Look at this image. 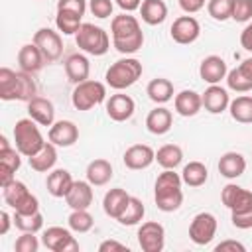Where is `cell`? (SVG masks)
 Wrapping results in <instances>:
<instances>
[{
    "mask_svg": "<svg viewBox=\"0 0 252 252\" xmlns=\"http://www.w3.org/2000/svg\"><path fill=\"white\" fill-rule=\"evenodd\" d=\"M81 18H83V16H77V14H73V12L57 10L55 26H57V30H59L63 35H75V33L79 32V28L83 26Z\"/></svg>",
    "mask_w": 252,
    "mask_h": 252,
    "instance_id": "cell-38",
    "label": "cell"
},
{
    "mask_svg": "<svg viewBox=\"0 0 252 252\" xmlns=\"http://www.w3.org/2000/svg\"><path fill=\"white\" fill-rule=\"evenodd\" d=\"M87 181L93 185V187H100V185H106L110 179H112V165L108 159L104 158H96L93 161H89L87 165Z\"/></svg>",
    "mask_w": 252,
    "mask_h": 252,
    "instance_id": "cell-30",
    "label": "cell"
},
{
    "mask_svg": "<svg viewBox=\"0 0 252 252\" xmlns=\"http://www.w3.org/2000/svg\"><path fill=\"white\" fill-rule=\"evenodd\" d=\"M142 32L140 30V22L136 20V16H130L128 12H122L118 16L112 18L110 22V33H112V39H122V37H128V35H134Z\"/></svg>",
    "mask_w": 252,
    "mask_h": 252,
    "instance_id": "cell-31",
    "label": "cell"
},
{
    "mask_svg": "<svg viewBox=\"0 0 252 252\" xmlns=\"http://www.w3.org/2000/svg\"><path fill=\"white\" fill-rule=\"evenodd\" d=\"M14 224L22 232H39L43 226V215L39 211L35 213H14Z\"/></svg>",
    "mask_w": 252,
    "mask_h": 252,
    "instance_id": "cell-37",
    "label": "cell"
},
{
    "mask_svg": "<svg viewBox=\"0 0 252 252\" xmlns=\"http://www.w3.org/2000/svg\"><path fill=\"white\" fill-rule=\"evenodd\" d=\"M246 171V159L238 152H226L219 159V173L226 179H236Z\"/></svg>",
    "mask_w": 252,
    "mask_h": 252,
    "instance_id": "cell-28",
    "label": "cell"
},
{
    "mask_svg": "<svg viewBox=\"0 0 252 252\" xmlns=\"http://www.w3.org/2000/svg\"><path fill=\"white\" fill-rule=\"evenodd\" d=\"M104 98H106V87L100 81H93V79L75 85L71 93V102L77 110H91L93 106L100 104Z\"/></svg>",
    "mask_w": 252,
    "mask_h": 252,
    "instance_id": "cell-7",
    "label": "cell"
},
{
    "mask_svg": "<svg viewBox=\"0 0 252 252\" xmlns=\"http://www.w3.org/2000/svg\"><path fill=\"white\" fill-rule=\"evenodd\" d=\"M228 112L232 120L240 124H252V96L250 94H240L228 104Z\"/></svg>",
    "mask_w": 252,
    "mask_h": 252,
    "instance_id": "cell-35",
    "label": "cell"
},
{
    "mask_svg": "<svg viewBox=\"0 0 252 252\" xmlns=\"http://www.w3.org/2000/svg\"><path fill=\"white\" fill-rule=\"evenodd\" d=\"M28 114L39 126H51L55 122V106L49 98L43 96H33L28 102Z\"/></svg>",
    "mask_w": 252,
    "mask_h": 252,
    "instance_id": "cell-21",
    "label": "cell"
},
{
    "mask_svg": "<svg viewBox=\"0 0 252 252\" xmlns=\"http://www.w3.org/2000/svg\"><path fill=\"white\" fill-rule=\"evenodd\" d=\"M114 250H128V246L118 240H102L98 244V252H114Z\"/></svg>",
    "mask_w": 252,
    "mask_h": 252,
    "instance_id": "cell-51",
    "label": "cell"
},
{
    "mask_svg": "<svg viewBox=\"0 0 252 252\" xmlns=\"http://www.w3.org/2000/svg\"><path fill=\"white\" fill-rule=\"evenodd\" d=\"M146 94L152 102L156 104H165L173 98V83L169 79H163V77H158V79H152L146 87Z\"/></svg>",
    "mask_w": 252,
    "mask_h": 252,
    "instance_id": "cell-33",
    "label": "cell"
},
{
    "mask_svg": "<svg viewBox=\"0 0 252 252\" xmlns=\"http://www.w3.org/2000/svg\"><path fill=\"white\" fill-rule=\"evenodd\" d=\"M140 16L148 26H159L167 18V4L163 0H142Z\"/></svg>",
    "mask_w": 252,
    "mask_h": 252,
    "instance_id": "cell-32",
    "label": "cell"
},
{
    "mask_svg": "<svg viewBox=\"0 0 252 252\" xmlns=\"http://www.w3.org/2000/svg\"><path fill=\"white\" fill-rule=\"evenodd\" d=\"M112 45H114V49H116L118 53H122V55H132V53H136L138 49H142V45H144V33L138 32V33L128 35V37H122V39H112Z\"/></svg>",
    "mask_w": 252,
    "mask_h": 252,
    "instance_id": "cell-41",
    "label": "cell"
},
{
    "mask_svg": "<svg viewBox=\"0 0 252 252\" xmlns=\"http://www.w3.org/2000/svg\"><path fill=\"white\" fill-rule=\"evenodd\" d=\"M75 179L71 177V173L67 169H51L47 173V179H45V187H47V193L51 197H65L69 193V189L73 187Z\"/></svg>",
    "mask_w": 252,
    "mask_h": 252,
    "instance_id": "cell-25",
    "label": "cell"
},
{
    "mask_svg": "<svg viewBox=\"0 0 252 252\" xmlns=\"http://www.w3.org/2000/svg\"><path fill=\"white\" fill-rule=\"evenodd\" d=\"M183 179L175 169H163L158 179H156V191L154 199L159 211L163 213H173L181 207L183 203V191H181Z\"/></svg>",
    "mask_w": 252,
    "mask_h": 252,
    "instance_id": "cell-2",
    "label": "cell"
},
{
    "mask_svg": "<svg viewBox=\"0 0 252 252\" xmlns=\"http://www.w3.org/2000/svg\"><path fill=\"white\" fill-rule=\"evenodd\" d=\"M114 2L122 12H128V14L134 10H140V6H142V0H114Z\"/></svg>",
    "mask_w": 252,
    "mask_h": 252,
    "instance_id": "cell-53",
    "label": "cell"
},
{
    "mask_svg": "<svg viewBox=\"0 0 252 252\" xmlns=\"http://www.w3.org/2000/svg\"><path fill=\"white\" fill-rule=\"evenodd\" d=\"M57 10H65V12L83 16L87 10V0H57Z\"/></svg>",
    "mask_w": 252,
    "mask_h": 252,
    "instance_id": "cell-47",
    "label": "cell"
},
{
    "mask_svg": "<svg viewBox=\"0 0 252 252\" xmlns=\"http://www.w3.org/2000/svg\"><path fill=\"white\" fill-rule=\"evenodd\" d=\"M215 250L217 252H224V250H238V252H244L246 250V246L242 244V242H238V240H222V242H219L217 246H215Z\"/></svg>",
    "mask_w": 252,
    "mask_h": 252,
    "instance_id": "cell-49",
    "label": "cell"
},
{
    "mask_svg": "<svg viewBox=\"0 0 252 252\" xmlns=\"http://www.w3.org/2000/svg\"><path fill=\"white\" fill-rule=\"evenodd\" d=\"M33 234L35 232H24L22 236H18V240L14 242V250L16 252H37L39 240Z\"/></svg>",
    "mask_w": 252,
    "mask_h": 252,
    "instance_id": "cell-45",
    "label": "cell"
},
{
    "mask_svg": "<svg viewBox=\"0 0 252 252\" xmlns=\"http://www.w3.org/2000/svg\"><path fill=\"white\" fill-rule=\"evenodd\" d=\"M220 201L230 213L250 211L252 209V191H248L236 183H228L220 191Z\"/></svg>",
    "mask_w": 252,
    "mask_h": 252,
    "instance_id": "cell-13",
    "label": "cell"
},
{
    "mask_svg": "<svg viewBox=\"0 0 252 252\" xmlns=\"http://www.w3.org/2000/svg\"><path fill=\"white\" fill-rule=\"evenodd\" d=\"M232 4L234 0H207V12L213 20L224 22L232 14Z\"/></svg>",
    "mask_w": 252,
    "mask_h": 252,
    "instance_id": "cell-42",
    "label": "cell"
},
{
    "mask_svg": "<svg viewBox=\"0 0 252 252\" xmlns=\"http://www.w3.org/2000/svg\"><path fill=\"white\" fill-rule=\"evenodd\" d=\"M238 71L246 77V79H250L252 81V57H248V59H244L240 65H238Z\"/></svg>",
    "mask_w": 252,
    "mask_h": 252,
    "instance_id": "cell-55",
    "label": "cell"
},
{
    "mask_svg": "<svg viewBox=\"0 0 252 252\" xmlns=\"http://www.w3.org/2000/svg\"><path fill=\"white\" fill-rule=\"evenodd\" d=\"M205 2H207V0H179V6H181L183 12H187V14H195V12L203 10Z\"/></svg>",
    "mask_w": 252,
    "mask_h": 252,
    "instance_id": "cell-50",
    "label": "cell"
},
{
    "mask_svg": "<svg viewBox=\"0 0 252 252\" xmlns=\"http://www.w3.org/2000/svg\"><path fill=\"white\" fill-rule=\"evenodd\" d=\"M33 43L39 47V51L43 53L47 63H53L61 57L63 53V41L61 35L57 32H53L51 28H39L33 33Z\"/></svg>",
    "mask_w": 252,
    "mask_h": 252,
    "instance_id": "cell-11",
    "label": "cell"
},
{
    "mask_svg": "<svg viewBox=\"0 0 252 252\" xmlns=\"http://www.w3.org/2000/svg\"><path fill=\"white\" fill-rule=\"evenodd\" d=\"M219 222L213 213H197L189 224V238L197 246H207L217 234Z\"/></svg>",
    "mask_w": 252,
    "mask_h": 252,
    "instance_id": "cell-8",
    "label": "cell"
},
{
    "mask_svg": "<svg viewBox=\"0 0 252 252\" xmlns=\"http://www.w3.org/2000/svg\"><path fill=\"white\" fill-rule=\"evenodd\" d=\"M122 161L128 169H134V171L148 169L156 161V152L148 144H134L124 152Z\"/></svg>",
    "mask_w": 252,
    "mask_h": 252,
    "instance_id": "cell-16",
    "label": "cell"
},
{
    "mask_svg": "<svg viewBox=\"0 0 252 252\" xmlns=\"http://www.w3.org/2000/svg\"><path fill=\"white\" fill-rule=\"evenodd\" d=\"M89 73H91V65H89V59L83 53H71L65 59V75L73 85H79V83L87 81Z\"/></svg>",
    "mask_w": 252,
    "mask_h": 252,
    "instance_id": "cell-27",
    "label": "cell"
},
{
    "mask_svg": "<svg viewBox=\"0 0 252 252\" xmlns=\"http://www.w3.org/2000/svg\"><path fill=\"white\" fill-rule=\"evenodd\" d=\"M22 154L16 150V148H12V146H4V148H0V185L4 187V185H8L12 179H16L14 177V173L20 169V165H22V158H20Z\"/></svg>",
    "mask_w": 252,
    "mask_h": 252,
    "instance_id": "cell-20",
    "label": "cell"
},
{
    "mask_svg": "<svg viewBox=\"0 0 252 252\" xmlns=\"http://www.w3.org/2000/svg\"><path fill=\"white\" fill-rule=\"evenodd\" d=\"M173 106H175V112L179 116L189 118V116H195L203 108V98H201L199 93H195L191 89H185V91H181V93L175 94Z\"/></svg>",
    "mask_w": 252,
    "mask_h": 252,
    "instance_id": "cell-24",
    "label": "cell"
},
{
    "mask_svg": "<svg viewBox=\"0 0 252 252\" xmlns=\"http://www.w3.org/2000/svg\"><path fill=\"white\" fill-rule=\"evenodd\" d=\"M156 161L163 169H175L183 161V150L177 144H165L156 152Z\"/></svg>",
    "mask_w": 252,
    "mask_h": 252,
    "instance_id": "cell-36",
    "label": "cell"
},
{
    "mask_svg": "<svg viewBox=\"0 0 252 252\" xmlns=\"http://www.w3.org/2000/svg\"><path fill=\"white\" fill-rule=\"evenodd\" d=\"M130 197H132V195H128L126 189H122V187H114V189L106 191V195H104V199H102V209H104V213H106L110 219H118V217L126 211V207H128V203H130Z\"/></svg>",
    "mask_w": 252,
    "mask_h": 252,
    "instance_id": "cell-26",
    "label": "cell"
},
{
    "mask_svg": "<svg viewBox=\"0 0 252 252\" xmlns=\"http://www.w3.org/2000/svg\"><path fill=\"white\" fill-rule=\"evenodd\" d=\"M240 45H242L246 51L252 53V22L240 32Z\"/></svg>",
    "mask_w": 252,
    "mask_h": 252,
    "instance_id": "cell-52",
    "label": "cell"
},
{
    "mask_svg": "<svg viewBox=\"0 0 252 252\" xmlns=\"http://www.w3.org/2000/svg\"><path fill=\"white\" fill-rule=\"evenodd\" d=\"M169 35L175 43L189 45V43L197 41V37L201 35V24L193 16H179L173 20V24L169 28Z\"/></svg>",
    "mask_w": 252,
    "mask_h": 252,
    "instance_id": "cell-12",
    "label": "cell"
},
{
    "mask_svg": "<svg viewBox=\"0 0 252 252\" xmlns=\"http://www.w3.org/2000/svg\"><path fill=\"white\" fill-rule=\"evenodd\" d=\"M230 20L240 22V24L250 22L252 20V0H234Z\"/></svg>",
    "mask_w": 252,
    "mask_h": 252,
    "instance_id": "cell-44",
    "label": "cell"
},
{
    "mask_svg": "<svg viewBox=\"0 0 252 252\" xmlns=\"http://www.w3.org/2000/svg\"><path fill=\"white\" fill-rule=\"evenodd\" d=\"M12 222H14V217H10L8 211H2V213H0V234H2V236L10 230V224H12Z\"/></svg>",
    "mask_w": 252,
    "mask_h": 252,
    "instance_id": "cell-54",
    "label": "cell"
},
{
    "mask_svg": "<svg viewBox=\"0 0 252 252\" xmlns=\"http://www.w3.org/2000/svg\"><path fill=\"white\" fill-rule=\"evenodd\" d=\"M226 85H228V89L234 91V93H248V91H252V81L246 79V77L238 71V67H234V69H230V71L226 73Z\"/></svg>",
    "mask_w": 252,
    "mask_h": 252,
    "instance_id": "cell-43",
    "label": "cell"
},
{
    "mask_svg": "<svg viewBox=\"0 0 252 252\" xmlns=\"http://www.w3.org/2000/svg\"><path fill=\"white\" fill-rule=\"evenodd\" d=\"M181 179L185 185L189 187H201L207 183L209 179V169L205 163L201 161H189L187 165H183V171H181Z\"/></svg>",
    "mask_w": 252,
    "mask_h": 252,
    "instance_id": "cell-34",
    "label": "cell"
},
{
    "mask_svg": "<svg viewBox=\"0 0 252 252\" xmlns=\"http://www.w3.org/2000/svg\"><path fill=\"white\" fill-rule=\"evenodd\" d=\"M67 224H69V228L73 230V232H89L91 228H93V224H94V219H93V215L89 213V209H77V211H73L71 215H69V219H67Z\"/></svg>",
    "mask_w": 252,
    "mask_h": 252,
    "instance_id": "cell-40",
    "label": "cell"
},
{
    "mask_svg": "<svg viewBox=\"0 0 252 252\" xmlns=\"http://www.w3.org/2000/svg\"><path fill=\"white\" fill-rule=\"evenodd\" d=\"M226 73L228 67L220 55H207L199 65V75L209 85H219L222 79H226Z\"/></svg>",
    "mask_w": 252,
    "mask_h": 252,
    "instance_id": "cell-17",
    "label": "cell"
},
{
    "mask_svg": "<svg viewBox=\"0 0 252 252\" xmlns=\"http://www.w3.org/2000/svg\"><path fill=\"white\" fill-rule=\"evenodd\" d=\"M136 110V102L130 94H124V93H116V94H110V98L106 100V114L110 120L114 122H124V120H130L132 114Z\"/></svg>",
    "mask_w": 252,
    "mask_h": 252,
    "instance_id": "cell-14",
    "label": "cell"
},
{
    "mask_svg": "<svg viewBox=\"0 0 252 252\" xmlns=\"http://www.w3.org/2000/svg\"><path fill=\"white\" fill-rule=\"evenodd\" d=\"M142 63L136 57H122L118 61H114L108 69H106V85L114 91H124L128 87H132L140 77H142Z\"/></svg>",
    "mask_w": 252,
    "mask_h": 252,
    "instance_id": "cell-3",
    "label": "cell"
},
{
    "mask_svg": "<svg viewBox=\"0 0 252 252\" xmlns=\"http://www.w3.org/2000/svg\"><path fill=\"white\" fill-rule=\"evenodd\" d=\"M138 244L144 252H161L165 246V228L156 220L142 222L138 228Z\"/></svg>",
    "mask_w": 252,
    "mask_h": 252,
    "instance_id": "cell-10",
    "label": "cell"
},
{
    "mask_svg": "<svg viewBox=\"0 0 252 252\" xmlns=\"http://www.w3.org/2000/svg\"><path fill=\"white\" fill-rule=\"evenodd\" d=\"M2 197L4 203L14 211V213H35L39 211V201L35 195L30 193L26 183L12 179L8 185L2 187Z\"/></svg>",
    "mask_w": 252,
    "mask_h": 252,
    "instance_id": "cell-6",
    "label": "cell"
},
{
    "mask_svg": "<svg viewBox=\"0 0 252 252\" xmlns=\"http://www.w3.org/2000/svg\"><path fill=\"white\" fill-rule=\"evenodd\" d=\"M201 98H203V108L207 112H211V114H220L230 104L228 91L222 89L220 85H209L205 89V93L201 94Z\"/></svg>",
    "mask_w": 252,
    "mask_h": 252,
    "instance_id": "cell-19",
    "label": "cell"
},
{
    "mask_svg": "<svg viewBox=\"0 0 252 252\" xmlns=\"http://www.w3.org/2000/svg\"><path fill=\"white\" fill-rule=\"evenodd\" d=\"M45 63H47V61H45L43 53L39 51V47H37L33 41L20 47V51H18V65H20V71H26V73H30V75H35L37 71L43 69Z\"/></svg>",
    "mask_w": 252,
    "mask_h": 252,
    "instance_id": "cell-18",
    "label": "cell"
},
{
    "mask_svg": "<svg viewBox=\"0 0 252 252\" xmlns=\"http://www.w3.org/2000/svg\"><path fill=\"white\" fill-rule=\"evenodd\" d=\"M75 43L81 51L94 55V57H100L110 49L108 33L100 26H94V24H83L79 32L75 33Z\"/></svg>",
    "mask_w": 252,
    "mask_h": 252,
    "instance_id": "cell-5",
    "label": "cell"
},
{
    "mask_svg": "<svg viewBox=\"0 0 252 252\" xmlns=\"http://www.w3.org/2000/svg\"><path fill=\"white\" fill-rule=\"evenodd\" d=\"M171 124H173V114L171 110H167L165 106H156L154 110L148 112L146 116V128L150 134L154 136H163L171 130Z\"/></svg>",
    "mask_w": 252,
    "mask_h": 252,
    "instance_id": "cell-22",
    "label": "cell"
},
{
    "mask_svg": "<svg viewBox=\"0 0 252 252\" xmlns=\"http://www.w3.org/2000/svg\"><path fill=\"white\" fill-rule=\"evenodd\" d=\"M93 185L89 181H75L73 187L69 189V193L65 195V203L77 211V209H89L93 205Z\"/></svg>",
    "mask_w": 252,
    "mask_h": 252,
    "instance_id": "cell-23",
    "label": "cell"
},
{
    "mask_svg": "<svg viewBox=\"0 0 252 252\" xmlns=\"http://www.w3.org/2000/svg\"><path fill=\"white\" fill-rule=\"evenodd\" d=\"M14 142H16V150L24 156V158H32L33 154H37L43 146L45 140L39 132V124L35 120L28 118H20L14 126Z\"/></svg>",
    "mask_w": 252,
    "mask_h": 252,
    "instance_id": "cell-4",
    "label": "cell"
},
{
    "mask_svg": "<svg viewBox=\"0 0 252 252\" xmlns=\"http://www.w3.org/2000/svg\"><path fill=\"white\" fill-rule=\"evenodd\" d=\"M41 244L51 252H77L79 242L71 234L69 228L63 226H49L41 234Z\"/></svg>",
    "mask_w": 252,
    "mask_h": 252,
    "instance_id": "cell-9",
    "label": "cell"
},
{
    "mask_svg": "<svg viewBox=\"0 0 252 252\" xmlns=\"http://www.w3.org/2000/svg\"><path fill=\"white\" fill-rule=\"evenodd\" d=\"M28 159H30V167H32L33 171H37V173H47V171H51V169L55 167V163H57V146L51 144V142H45V146H43L37 154H33L32 158H28Z\"/></svg>",
    "mask_w": 252,
    "mask_h": 252,
    "instance_id": "cell-29",
    "label": "cell"
},
{
    "mask_svg": "<svg viewBox=\"0 0 252 252\" xmlns=\"http://www.w3.org/2000/svg\"><path fill=\"white\" fill-rule=\"evenodd\" d=\"M37 96V85L26 71H14L10 67H0V98L2 100H22L30 102Z\"/></svg>",
    "mask_w": 252,
    "mask_h": 252,
    "instance_id": "cell-1",
    "label": "cell"
},
{
    "mask_svg": "<svg viewBox=\"0 0 252 252\" xmlns=\"http://www.w3.org/2000/svg\"><path fill=\"white\" fill-rule=\"evenodd\" d=\"M47 140L57 148H69L79 140V128L71 120H57L49 126Z\"/></svg>",
    "mask_w": 252,
    "mask_h": 252,
    "instance_id": "cell-15",
    "label": "cell"
},
{
    "mask_svg": "<svg viewBox=\"0 0 252 252\" xmlns=\"http://www.w3.org/2000/svg\"><path fill=\"white\" fill-rule=\"evenodd\" d=\"M230 220H232V226H236L240 230L252 228V209L242 211V213H230Z\"/></svg>",
    "mask_w": 252,
    "mask_h": 252,
    "instance_id": "cell-48",
    "label": "cell"
},
{
    "mask_svg": "<svg viewBox=\"0 0 252 252\" xmlns=\"http://www.w3.org/2000/svg\"><path fill=\"white\" fill-rule=\"evenodd\" d=\"M89 10L94 18L104 20V18L112 16L114 4H112V0H89Z\"/></svg>",
    "mask_w": 252,
    "mask_h": 252,
    "instance_id": "cell-46",
    "label": "cell"
},
{
    "mask_svg": "<svg viewBox=\"0 0 252 252\" xmlns=\"http://www.w3.org/2000/svg\"><path fill=\"white\" fill-rule=\"evenodd\" d=\"M144 215H146V207H144V203H142L138 197H130V203H128L126 211H124L116 220H118L120 224H124V226H132V224L142 222Z\"/></svg>",
    "mask_w": 252,
    "mask_h": 252,
    "instance_id": "cell-39",
    "label": "cell"
}]
</instances>
